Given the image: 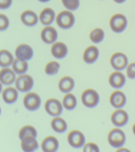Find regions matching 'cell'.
Instances as JSON below:
<instances>
[{"instance_id": "27", "label": "cell", "mask_w": 135, "mask_h": 152, "mask_svg": "<svg viewBox=\"0 0 135 152\" xmlns=\"http://www.w3.org/2000/svg\"><path fill=\"white\" fill-rule=\"evenodd\" d=\"M62 104L66 109L71 110L76 108L77 101L76 97L73 94L71 93H68L63 98Z\"/></svg>"}, {"instance_id": "13", "label": "cell", "mask_w": 135, "mask_h": 152, "mask_svg": "<svg viewBox=\"0 0 135 152\" xmlns=\"http://www.w3.org/2000/svg\"><path fill=\"white\" fill-rule=\"evenodd\" d=\"M126 83V77L120 71L114 72L109 76V84L112 87L115 89L123 88Z\"/></svg>"}, {"instance_id": "19", "label": "cell", "mask_w": 135, "mask_h": 152, "mask_svg": "<svg viewBox=\"0 0 135 152\" xmlns=\"http://www.w3.org/2000/svg\"><path fill=\"white\" fill-rule=\"evenodd\" d=\"M51 52L53 57L58 59L64 58L68 53V48L66 45L61 42H55L51 49Z\"/></svg>"}, {"instance_id": "12", "label": "cell", "mask_w": 135, "mask_h": 152, "mask_svg": "<svg viewBox=\"0 0 135 152\" xmlns=\"http://www.w3.org/2000/svg\"><path fill=\"white\" fill-rule=\"evenodd\" d=\"M110 102L112 106L116 109H121L127 102V98L124 93L116 90L112 93L110 97Z\"/></svg>"}, {"instance_id": "6", "label": "cell", "mask_w": 135, "mask_h": 152, "mask_svg": "<svg viewBox=\"0 0 135 152\" xmlns=\"http://www.w3.org/2000/svg\"><path fill=\"white\" fill-rule=\"evenodd\" d=\"M110 64L112 68L116 71H122L128 66V58L124 53L116 52L111 57Z\"/></svg>"}, {"instance_id": "14", "label": "cell", "mask_w": 135, "mask_h": 152, "mask_svg": "<svg viewBox=\"0 0 135 152\" xmlns=\"http://www.w3.org/2000/svg\"><path fill=\"white\" fill-rule=\"evenodd\" d=\"M41 37L44 42L52 44L57 40L58 33L56 30L52 26H46L41 31Z\"/></svg>"}, {"instance_id": "23", "label": "cell", "mask_w": 135, "mask_h": 152, "mask_svg": "<svg viewBox=\"0 0 135 152\" xmlns=\"http://www.w3.org/2000/svg\"><path fill=\"white\" fill-rule=\"evenodd\" d=\"M55 13L53 10L50 8H45L41 12L40 14V20L45 26H49L54 21L55 19Z\"/></svg>"}, {"instance_id": "38", "label": "cell", "mask_w": 135, "mask_h": 152, "mask_svg": "<svg viewBox=\"0 0 135 152\" xmlns=\"http://www.w3.org/2000/svg\"><path fill=\"white\" fill-rule=\"evenodd\" d=\"M133 132L134 134L135 135V123L134 124L133 126Z\"/></svg>"}, {"instance_id": "5", "label": "cell", "mask_w": 135, "mask_h": 152, "mask_svg": "<svg viewBox=\"0 0 135 152\" xmlns=\"http://www.w3.org/2000/svg\"><path fill=\"white\" fill-rule=\"evenodd\" d=\"M57 24L63 29H69L74 26L75 19L74 14L68 11L59 13L56 18Z\"/></svg>"}, {"instance_id": "33", "label": "cell", "mask_w": 135, "mask_h": 152, "mask_svg": "<svg viewBox=\"0 0 135 152\" xmlns=\"http://www.w3.org/2000/svg\"><path fill=\"white\" fill-rule=\"evenodd\" d=\"M127 76L131 79H135V62L128 64L126 70Z\"/></svg>"}, {"instance_id": "28", "label": "cell", "mask_w": 135, "mask_h": 152, "mask_svg": "<svg viewBox=\"0 0 135 152\" xmlns=\"http://www.w3.org/2000/svg\"><path fill=\"white\" fill-rule=\"evenodd\" d=\"M37 135V131L34 127L31 125H26L20 130L19 137L21 140L23 138L28 136H32L36 138Z\"/></svg>"}, {"instance_id": "17", "label": "cell", "mask_w": 135, "mask_h": 152, "mask_svg": "<svg viewBox=\"0 0 135 152\" xmlns=\"http://www.w3.org/2000/svg\"><path fill=\"white\" fill-rule=\"evenodd\" d=\"M21 146L24 152H32L38 149L39 144L36 137L28 136L22 140Z\"/></svg>"}, {"instance_id": "24", "label": "cell", "mask_w": 135, "mask_h": 152, "mask_svg": "<svg viewBox=\"0 0 135 152\" xmlns=\"http://www.w3.org/2000/svg\"><path fill=\"white\" fill-rule=\"evenodd\" d=\"M52 129L58 133H64L67 130L68 125L66 121L59 117H55L51 122Z\"/></svg>"}, {"instance_id": "22", "label": "cell", "mask_w": 135, "mask_h": 152, "mask_svg": "<svg viewBox=\"0 0 135 152\" xmlns=\"http://www.w3.org/2000/svg\"><path fill=\"white\" fill-rule=\"evenodd\" d=\"M2 97L5 102L9 104H12L18 99V92L14 88L8 87L3 90Z\"/></svg>"}, {"instance_id": "1", "label": "cell", "mask_w": 135, "mask_h": 152, "mask_svg": "<svg viewBox=\"0 0 135 152\" xmlns=\"http://www.w3.org/2000/svg\"><path fill=\"white\" fill-rule=\"evenodd\" d=\"M108 140L112 147L119 148L123 147L126 142V135L120 129L114 128L108 134Z\"/></svg>"}, {"instance_id": "35", "label": "cell", "mask_w": 135, "mask_h": 152, "mask_svg": "<svg viewBox=\"0 0 135 152\" xmlns=\"http://www.w3.org/2000/svg\"><path fill=\"white\" fill-rule=\"evenodd\" d=\"M12 0H0V8L1 9H7L11 6Z\"/></svg>"}, {"instance_id": "25", "label": "cell", "mask_w": 135, "mask_h": 152, "mask_svg": "<svg viewBox=\"0 0 135 152\" xmlns=\"http://www.w3.org/2000/svg\"><path fill=\"white\" fill-rule=\"evenodd\" d=\"M28 64L27 61H23L19 59L14 60L12 64V69L17 75L24 74L28 70Z\"/></svg>"}, {"instance_id": "32", "label": "cell", "mask_w": 135, "mask_h": 152, "mask_svg": "<svg viewBox=\"0 0 135 152\" xmlns=\"http://www.w3.org/2000/svg\"><path fill=\"white\" fill-rule=\"evenodd\" d=\"M83 151L85 152H99L100 151L98 146L93 142H88L84 145Z\"/></svg>"}, {"instance_id": "3", "label": "cell", "mask_w": 135, "mask_h": 152, "mask_svg": "<svg viewBox=\"0 0 135 152\" xmlns=\"http://www.w3.org/2000/svg\"><path fill=\"white\" fill-rule=\"evenodd\" d=\"M110 26L114 32L120 33L125 30L127 26V20L123 14H115L112 17L109 22Z\"/></svg>"}, {"instance_id": "9", "label": "cell", "mask_w": 135, "mask_h": 152, "mask_svg": "<svg viewBox=\"0 0 135 152\" xmlns=\"http://www.w3.org/2000/svg\"><path fill=\"white\" fill-rule=\"evenodd\" d=\"M68 142L69 145L75 148L83 147L85 144V137L80 131L74 130L69 133Z\"/></svg>"}, {"instance_id": "8", "label": "cell", "mask_w": 135, "mask_h": 152, "mask_svg": "<svg viewBox=\"0 0 135 152\" xmlns=\"http://www.w3.org/2000/svg\"><path fill=\"white\" fill-rule=\"evenodd\" d=\"M45 111L50 116L58 117L63 112V106L60 101L56 99L51 98L45 102Z\"/></svg>"}, {"instance_id": "18", "label": "cell", "mask_w": 135, "mask_h": 152, "mask_svg": "<svg viewBox=\"0 0 135 152\" xmlns=\"http://www.w3.org/2000/svg\"><path fill=\"white\" fill-rule=\"evenodd\" d=\"M99 55V52L97 48L91 45L87 48L83 53V60L88 64H92L97 61Z\"/></svg>"}, {"instance_id": "34", "label": "cell", "mask_w": 135, "mask_h": 152, "mask_svg": "<svg viewBox=\"0 0 135 152\" xmlns=\"http://www.w3.org/2000/svg\"><path fill=\"white\" fill-rule=\"evenodd\" d=\"M9 25V21L4 14L0 15V29L1 31L5 30Z\"/></svg>"}, {"instance_id": "10", "label": "cell", "mask_w": 135, "mask_h": 152, "mask_svg": "<svg viewBox=\"0 0 135 152\" xmlns=\"http://www.w3.org/2000/svg\"><path fill=\"white\" fill-rule=\"evenodd\" d=\"M112 123L117 127H122L126 125L129 121V116L126 111L121 109H117L112 114Z\"/></svg>"}, {"instance_id": "20", "label": "cell", "mask_w": 135, "mask_h": 152, "mask_svg": "<svg viewBox=\"0 0 135 152\" xmlns=\"http://www.w3.org/2000/svg\"><path fill=\"white\" fill-rule=\"evenodd\" d=\"M21 21L26 26H36L38 22V17L34 12L27 10L24 11L21 15Z\"/></svg>"}, {"instance_id": "39", "label": "cell", "mask_w": 135, "mask_h": 152, "mask_svg": "<svg viewBox=\"0 0 135 152\" xmlns=\"http://www.w3.org/2000/svg\"><path fill=\"white\" fill-rule=\"evenodd\" d=\"M39 1H40V2H47L49 1L50 0H39Z\"/></svg>"}, {"instance_id": "36", "label": "cell", "mask_w": 135, "mask_h": 152, "mask_svg": "<svg viewBox=\"0 0 135 152\" xmlns=\"http://www.w3.org/2000/svg\"><path fill=\"white\" fill-rule=\"evenodd\" d=\"M117 152H130V151L129 150H128V149H127V148H118V150L117 151Z\"/></svg>"}, {"instance_id": "11", "label": "cell", "mask_w": 135, "mask_h": 152, "mask_svg": "<svg viewBox=\"0 0 135 152\" xmlns=\"http://www.w3.org/2000/svg\"><path fill=\"white\" fill-rule=\"evenodd\" d=\"M15 53L18 59L23 61L30 60L33 56V49L26 44H21L17 47Z\"/></svg>"}, {"instance_id": "31", "label": "cell", "mask_w": 135, "mask_h": 152, "mask_svg": "<svg viewBox=\"0 0 135 152\" xmlns=\"http://www.w3.org/2000/svg\"><path fill=\"white\" fill-rule=\"evenodd\" d=\"M62 1L64 7L69 10L74 11L79 7V0H62Z\"/></svg>"}, {"instance_id": "16", "label": "cell", "mask_w": 135, "mask_h": 152, "mask_svg": "<svg viewBox=\"0 0 135 152\" xmlns=\"http://www.w3.org/2000/svg\"><path fill=\"white\" fill-rule=\"evenodd\" d=\"M0 80L4 85H11L16 80L15 73L9 68H3L0 72Z\"/></svg>"}, {"instance_id": "2", "label": "cell", "mask_w": 135, "mask_h": 152, "mask_svg": "<svg viewBox=\"0 0 135 152\" xmlns=\"http://www.w3.org/2000/svg\"><path fill=\"white\" fill-rule=\"evenodd\" d=\"M81 100L85 107L91 108L97 106L99 104V96L96 90L87 89L82 94Z\"/></svg>"}, {"instance_id": "15", "label": "cell", "mask_w": 135, "mask_h": 152, "mask_svg": "<svg viewBox=\"0 0 135 152\" xmlns=\"http://www.w3.org/2000/svg\"><path fill=\"white\" fill-rule=\"evenodd\" d=\"M59 146V142L56 138L52 136L45 138L41 143V148L45 152H56Z\"/></svg>"}, {"instance_id": "26", "label": "cell", "mask_w": 135, "mask_h": 152, "mask_svg": "<svg viewBox=\"0 0 135 152\" xmlns=\"http://www.w3.org/2000/svg\"><path fill=\"white\" fill-rule=\"evenodd\" d=\"M14 61V57L11 52L7 50H2L0 53V65L2 68L10 66Z\"/></svg>"}, {"instance_id": "7", "label": "cell", "mask_w": 135, "mask_h": 152, "mask_svg": "<svg viewBox=\"0 0 135 152\" xmlns=\"http://www.w3.org/2000/svg\"><path fill=\"white\" fill-rule=\"evenodd\" d=\"M41 99L40 96L35 93H28L23 99V104L26 109L30 111H35L40 107Z\"/></svg>"}, {"instance_id": "29", "label": "cell", "mask_w": 135, "mask_h": 152, "mask_svg": "<svg viewBox=\"0 0 135 152\" xmlns=\"http://www.w3.org/2000/svg\"><path fill=\"white\" fill-rule=\"evenodd\" d=\"M104 37V31L101 28H95L90 32V40L95 43L101 42Z\"/></svg>"}, {"instance_id": "30", "label": "cell", "mask_w": 135, "mask_h": 152, "mask_svg": "<svg viewBox=\"0 0 135 152\" xmlns=\"http://www.w3.org/2000/svg\"><path fill=\"white\" fill-rule=\"evenodd\" d=\"M59 64L56 61H51L49 62L45 66V72L47 75L53 76L58 72L59 70Z\"/></svg>"}, {"instance_id": "4", "label": "cell", "mask_w": 135, "mask_h": 152, "mask_svg": "<svg viewBox=\"0 0 135 152\" xmlns=\"http://www.w3.org/2000/svg\"><path fill=\"white\" fill-rule=\"evenodd\" d=\"M34 80L31 76L26 74L21 75L15 80L17 90L22 93H28L33 88Z\"/></svg>"}, {"instance_id": "37", "label": "cell", "mask_w": 135, "mask_h": 152, "mask_svg": "<svg viewBox=\"0 0 135 152\" xmlns=\"http://www.w3.org/2000/svg\"><path fill=\"white\" fill-rule=\"evenodd\" d=\"M115 2L117 3H123L125 2L126 0H114Z\"/></svg>"}, {"instance_id": "21", "label": "cell", "mask_w": 135, "mask_h": 152, "mask_svg": "<svg viewBox=\"0 0 135 152\" xmlns=\"http://www.w3.org/2000/svg\"><path fill=\"white\" fill-rule=\"evenodd\" d=\"M58 86L61 92L68 94L73 90L74 87V81L70 77L65 76L60 79Z\"/></svg>"}]
</instances>
